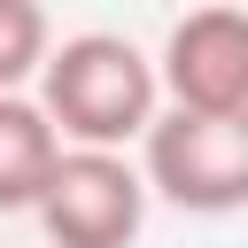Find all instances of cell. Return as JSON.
I'll list each match as a JSON object with an SVG mask.
<instances>
[{"mask_svg":"<svg viewBox=\"0 0 248 248\" xmlns=\"http://www.w3.org/2000/svg\"><path fill=\"white\" fill-rule=\"evenodd\" d=\"M132 170H140L147 194H163L186 217H232L248 202V124L155 108V124L140 132V163Z\"/></svg>","mask_w":248,"mask_h":248,"instance_id":"7a4b0ae2","label":"cell"},{"mask_svg":"<svg viewBox=\"0 0 248 248\" xmlns=\"http://www.w3.org/2000/svg\"><path fill=\"white\" fill-rule=\"evenodd\" d=\"M31 217H39L46 248H132L140 225H147V186L124 155L62 147V163L46 170Z\"/></svg>","mask_w":248,"mask_h":248,"instance_id":"3957f363","label":"cell"},{"mask_svg":"<svg viewBox=\"0 0 248 248\" xmlns=\"http://www.w3.org/2000/svg\"><path fill=\"white\" fill-rule=\"evenodd\" d=\"M155 93L186 116H225L248 124V16L240 8H194L170 23Z\"/></svg>","mask_w":248,"mask_h":248,"instance_id":"277c9868","label":"cell"},{"mask_svg":"<svg viewBox=\"0 0 248 248\" xmlns=\"http://www.w3.org/2000/svg\"><path fill=\"white\" fill-rule=\"evenodd\" d=\"M54 46V23L39 0H0V93H23V78H39Z\"/></svg>","mask_w":248,"mask_h":248,"instance_id":"8992f818","label":"cell"},{"mask_svg":"<svg viewBox=\"0 0 248 248\" xmlns=\"http://www.w3.org/2000/svg\"><path fill=\"white\" fill-rule=\"evenodd\" d=\"M155 108H163L155 62L116 31H78V39L46 46V62H39V116L54 124L62 147L124 155L155 124Z\"/></svg>","mask_w":248,"mask_h":248,"instance_id":"6da1fadb","label":"cell"},{"mask_svg":"<svg viewBox=\"0 0 248 248\" xmlns=\"http://www.w3.org/2000/svg\"><path fill=\"white\" fill-rule=\"evenodd\" d=\"M54 163H62V140L39 116V101L0 93V209H31Z\"/></svg>","mask_w":248,"mask_h":248,"instance_id":"5b68a950","label":"cell"}]
</instances>
